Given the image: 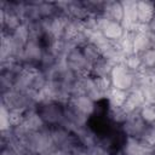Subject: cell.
Masks as SVG:
<instances>
[{"label": "cell", "mask_w": 155, "mask_h": 155, "mask_svg": "<svg viewBox=\"0 0 155 155\" xmlns=\"http://www.w3.org/2000/svg\"><path fill=\"white\" fill-rule=\"evenodd\" d=\"M138 22L143 24H150L154 19V6L150 2H137Z\"/></svg>", "instance_id": "1"}]
</instances>
